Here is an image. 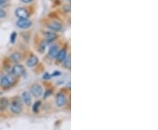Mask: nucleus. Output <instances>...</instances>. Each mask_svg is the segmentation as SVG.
<instances>
[{
  "instance_id": "nucleus-3",
  "label": "nucleus",
  "mask_w": 158,
  "mask_h": 130,
  "mask_svg": "<svg viewBox=\"0 0 158 130\" xmlns=\"http://www.w3.org/2000/svg\"><path fill=\"white\" fill-rule=\"evenodd\" d=\"M10 109L11 111L13 113L15 114H19L22 111V107H21V104L19 101H13L11 103V106H10Z\"/></svg>"
},
{
  "instance_id": "nucleus-5",
  "label": "nucleus",
  "mask_w": 158,
  "mask_h": 130,
  "mask_svg": "<svg viewBox=\"0 0 158 130\" xmlns=\"http://www.w3.org/2000/svg\"><path fill=\"white\" fill-rule=\"evenodd\" d=\"M15 14L20 19H26L29 17V12H28L26 8H22V7H19L16 10Z\"/></svg>"
},
{
  "instance_id": "nucleus-22",
  "label": "nucleus",
  "mask_w": 158,
  "mask_h": 130,
  "mask_svg": "<svg viewBox=\"0 0 158 130\" xmlns=\"http://www.w3.org/2000/svg\"><path fill=\"white\" fill-rule=\"evenodd\" d=\"M7 1H8V0H0V5H5L6 4Z\"/></svg>"
},
{
  "instance_id": "nucleus-24",
  "label": "nucleus",
  "mask_w": 158,
  "mask_h": 130,
  "mask_svg": "<svg viewBox=\"0 0 158 130\" xmlns=\"http://www.w3.org/2000/svg\"><path fill=\"white\" fill-rule=\"evenodd\" d=\"M57 75H58V76L61 75V73H60V72H55L54 74H53V76H57Z\"/></svg>"
},
{
  "instance_id": "nucleus-6",
  "label": "nucleus",
  "mask_w": 158,
  "mask_h": 130,
  "mask_svg": "<svg viewBox=\"0 0 158 130\" xmlns=\"http://www.w3.org/2000/svg\"><path fill=\"white\" fill-rule=\"evenodd\" d=\"M32 21L31 20H29V19H19L18 21H17V23H16V25H17V26L20 29H27L29 28L31 26H32Z\"/></svg>"
},
{
  "instance_id": "nucleus-7",
  "label": "nucleus",
  "mask_w": 158,
  "mask_h": 130,
  "mask_svg": "<svg viewBox=\"0 0 158 130\" xmlns=\"http://www.w3.org/2000/svg\"><path fill=\"white\" fill-rule=\"evenodd\" d=\"M56 103L58 107H63L67 103V97L65 94L62 93H57L56 97Z\"/></svg>"
},
{
  "instance_id": "nucleus-20",
  "label": "nucleus",
  "mask_w": 158,
  "mask_h": 130,
  "mask_svg": "<svg viewBox=\"0 0 158 130\" xmlns=\"http://www.w3.org/2000/svg\"><path fill=\"white\" fill-rule=\"evenodd\" d=\"M6 16V12L3 9L0 8V19H4Z\"/></svg>"
},
{
  "instance_id": "nucleus-23",
  "label": "nucleus",
  "mask_w": 158,
  "mask_h": 130,
  "mask_svg": "<svg viewBox=\"0 0 158 130\" xmlns=\"http://www.w3.org/2000/svg\"><path fill=\"white\" fill-rule=\"evenodd\" d=\"M51 93H52V91H51V90L47 91V92L45 93V96H44V98H47V97H48V96H49V94H51Z\"/></svg>"
},
{
  "instance_id": "nucleus-19",
  "label": "nucleus",
  "mask_w": 158,
  "mask_h": 130,
  "mask_svg": "<svg viewBox=\"0 0 158 130\" xmlns=\"http://www.w3.org/2000/svg\"><path fill=\"white\" fill-rule=\"evenodd\" d=\"M16 37H17V33L16 32H12L11 35V43H14V41L16 39Z\"/></svg>"
},
{
  "instance_id": "nucleus-1",
  "label": "nucleus",
  "mask_w": 158,
  "mask_h": 130,
  "mask_svg": "<svg viewBox=\"0 0 158 130\" xmlns=\"http://www.w3.org/2000/svg\"><path fill=\"white\" fill-rule=\"evenodd\" d=\"M14 83H15V79L13 78L12 75L6 74L0 77V86L5 89H8L11 87Z\"/></svg>"
},
{
  "instance_id": "nucleus-17",
  "label": "nucleus",
  "mask_w": 158,
  "mask_h": 130,
  "mask_svg": "<svg viewBox=\"0 0 158 130\" xmlns=\"http://www.w3.org/2000/svg\"><path fill=\"white\" fill-rule=\"evenodd\" d=\"M40 101H36V102L34 103V107H33L34 112H37L39 107H40Z\"/></svg>"
},
{
  "instance_id": "nucleus-10",
  "label": "nucleus",
  "mask_w": 158,
  "mask_h": 130,
  "mask_svg": "<svg viewBox=\"0 0 158 130\" xmlns=\"http://www.w3.org/2000/svg\"><path fill=\"white\" fill-rule=\"evenodd\" d=\"M22 100H23V101H24V103H25L27 106H29L31 101H32V97H31L30 93L27 92V91L23 92V93H22Z\"/></svg>"
},
{
  "instance_id": "nucleus-15",
  "label": "nucleus",
  "mask_w": 158,
  "mask_h": 130,
  "mask_svg": "<svg viewBox=\"0 0 158 130\" xmlns=\"http://www.w3.org/2000/svg\"><path fill=\"white\" fill-rule=\"evenodd\" d=\"M20 59H21V55L19 53H14L11 56V59L13 62H18V61L20 60Z\"/></svg>"
},
{
  "instance_id": "nucleus-14",
  "label": "nucleus",
  "mask_w": 158,
  "mask_h": 130,
  "mask_svg": "<svg viewBox=\"0 0 158 130\" xmlns=\"http://www.w3.org/2000/svg\"><path fill=\"white\" fill-rule=\"evenodd\" d=\"M9 104V101L6 98H2L0 100V110H5Z\"/></svg>"
},
{
  "instance_id": "nucleus-18",
  "label": "nucleus",
  "mask_w": 158,
  "mask_h": 130,
  "mask_svg": "<svg viewBox=\"0 0 158 130\" xmlns=\"http://www.w3.org/2000/svg\"><path fill=\"white\" fill-rule=\"evenodd\" d=\"M64 65L67 68H69L70 67V57H68L67 59H65V63Z\"/></svg>"
},
{
  "instance_id": "nucleus-11",
  "label": "nucleus",
  "mask_w": 158,
  "mask_h": 130,
  "mask_svg": "<svg viewBox=\"0 0 158 130\" xmlns=\"http://www.w3.org/2000/svg\"><path fill=\"white\" fill-rule=\"evenodd\" d=\"M38 61H39V59H38L37 57L35 55H32L27 59V65L29 66V67H33V66H34L35 65H37Z\"/></svg>"
},
{
  "instance_id": "nucleus-2",
  "label": "nucleus",
  "mask_w": 158,
  "mask_h": 130,
  "mask_svg": "<svg viewBox=\"0 0 158 130\" xmlns=\"http://www.w3.org/2000/svg\"><path fill=\"white\" fill-rule=\"evenodd\" d=\"M30 91H31V93L35 97H40L43 93V89H42L41 86H40L39 84H34L31 86Z\"/></svg>"
},
{
  "instance_id": "nucleus-21",
  "label": "nucleus",
  "mask_w": 158,
  "mask_h": 130,
  "mask_svg": "<svg viewBox=\"0 0 158 130\" xmlns=\"http://www.w3.org/2000/svg\"><path fill=\"white\" fill-rule=\"evenodd\" d=\"M50 77H51V75L49 74H47V73L43 75V79H49Z\"/></svg>"
},
{
  "instance_id": "nucleus-25",
  "label": "nucleus",
  "mask_w": 158,
  "mask_h": 130,
  "mask_svg": "<svg viewBox=\"0 0 158 130\" xmlns=\"http://www.w3.org/2000/svg\"><path fill=\"white\" fill-rule=\"evenodd\" d=\"M22 2H24V3H30V2H32L33 0H21Z\"/></svg>"
},
{
  "instance_id": "nucleus-9",
  "label": "nucleus",
  "mask_w": 158,
  "mask_h": 130,
  "mask_svg": "<svg viewBox=\"0 0 158 130\" xmlns=\"http://www.w3.org/2000/svg\"><path fill=\"white\" fill-rule=\"evenodd\" d=\"M67 57V50L66 49H62L58 52L57 55H56V59H57V61L59 62H62V61H64Z\"/></svg>"
},
{
  "instance_id": "nucleus-4",
  "label": "nucleus",
  "mask_w": 158,
  "mask_h": 130,
  "mask_svg": "<svg viewBox=\"0 0 158 130\" xmlns=\"http://www.w3.org/2000/svg\"><path fill=\"white\" fill-rule=\"evenodd\" d=\"M24 73H25V69H24L23 65H15L11 69V74L15 77L22 76Z\"/></svg>"
},
{
  "instance_id": "nucleus-8",
  "label": "nucleus",
  "mask_w": 158,
  "mask_h": 130,
  "mask_svg": "<svg viewBox=\"0 0 158 130\" xmlns=\"http://www.w3.org/2000/svg\"><path fill=\"white\" fill-rule=\"evenodd\" d=\"M47 26H48V28H50L51 30H53V31L59 32L62 29V24L59 23V22H57V21H52V22H50L48 24Z\"/></svg>"
},
{
  "instance_id": "nucleus-12",
  "label": "nucleus",
  "mask_w": 158,
  "mask_h": 130,
  "mask_svg": "<svg viewBox=\"0 0 158 130\" xmlns=\"http://www.w3.org/2000/svg\"><path fill=\"white\" fill-rule=\"evenodd\" d=\"M58 47L57 46H53V47H50L49 49V52H48V57L49 58H56L57 53H58Z\"/></svg>"
},
{
  "instance_id": "nucleus-16",
  "label": "nucleus",
  "mask_w": 158,
  "mask_h": 130,
  "mask_svg": "<svg viewBox=\"0 0 158 130\" xmlns=\"http://www.w3.org/2000/svg\"><path fill=\"white\" fill-rule=\"evenodd\" d=\"M45 50H46V44H45L44 42H42V43L40 45L39 51H40V53H44V52H45Z\"/></svg>"
},
{
  "instance_id": "nucleus-13",
  "label": "nucleus",
  "mask_w": 158,
  "mask_h": 130,
  "mask_svg": "<svg viewBox=\"0 0 158 130\" xmlns=\"http://www.w3.org/2000/svg\"><path fill=\"white\" fill-rule=\"evenodd\" d=\"M45 38H46V39L47 41H53V40H55L56 38H57V35H56V33H54V32H45Z\"/></svg>"
}]
</instances>
